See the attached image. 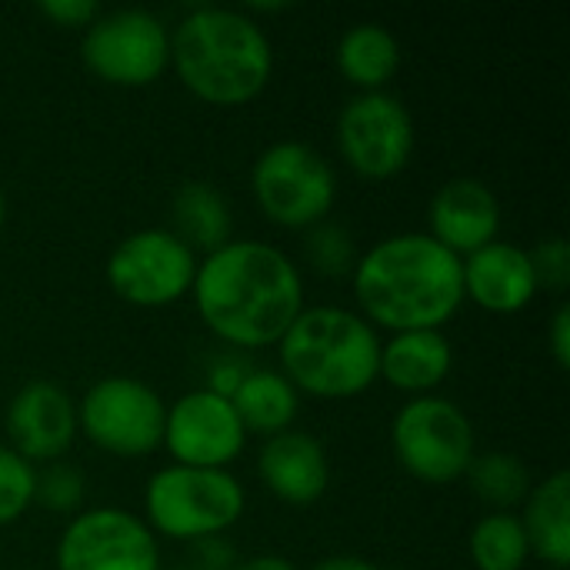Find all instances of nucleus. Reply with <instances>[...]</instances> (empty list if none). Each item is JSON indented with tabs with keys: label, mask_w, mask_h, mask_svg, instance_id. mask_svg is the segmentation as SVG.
Listing matches in <instances>:
<instances>
[{
	"label": "nucleus",
	"mask_w": 570,
	"mask_h": 570,
	"mask_svg": "<svg viewBox=\"0 0 570 570\" xmlns=\"http://www.w3.org/2000/svg\"><path fill=\"white\" fill-rule=\"evenodd\" d=\"M190 297L207 331L224 344L271 347L304 311V277L281 247L230 237L200 257Z\"/></svg>",
	"instance_id": "nucleus-1"
},
{
	"label": "nucleus",
	"mask_w": 570,
	"mask_h": 570,
	"mask_svg": "<svg viewBox=\"0 0 570 570\" xmlns=\"http://www.w3.org/2000/svg\"><path fill=\"white\" fill-rule=\"evenodd\" d=\"M357 314L377 331H444L464 304L461 257L431 234H391L354 264Z\"/></svg>",
	"instance_id": "nucleus-2"
},
{
	"label": "nucleus",
	"mask_w": 570,
	"mask_h": 570,
	"mask_svg": "<svg viewBox=\"0 0 570 570\" xmlns=\"http://www.w3.org/2000/svg\"><path fill=\"white\" fill-rule=\"evenodd\" d=\"M170 67L194 97L217 107H237L267 87L274 47L250 13L194 7L170 30Z\"/></svg>",
	"instance_id": "nucleus-3"
},
{
	"label": "nucleus",
	"mask_w": 570,
	"mask_h": 570,
	"mask_svg": "<svg viewBox=\"0 0 570 570\" xmlns=\"http://www.w3.org/2000/svg\"><path fill=\"white\" fill-rule=\"evenodd\" d=\"M281 374L297 394L347 401L364 394L381 371V334L337 304L304 307L277 341Z\"/></svg>",
	"instance_id": "nucleus-4"
},
{
	"label": "nucleus",
	"mask_w": 570,
	"mask_h": 570,
	"mask_svg": "<svg viewBox=\"0 0 570 570\" xmlns=\"http://www.w3.org/2000/svg\"><path fill=\"white\" fill-rule=\"evenodd\" d=\"M244 488L230 471L167 464L144 488V524L170 541H204L230 531L244 514Z\"/></svg>",
	"instance_id": "nucleus-5"
},
{
	"label": "nucleus",
	"mask_w": 570,
	"mask_h": 570,
	"mask_svg": "<svg viewBox=\"0 0 570 570\" xmlns=\"http://www.w3.org/2000/svg\"><path fill=\"white\" fill-rule=\"evenodd\" d=\"M250 190L271 224L307 230L331 217L337 174L317 147L304 140H277L254 160Z\"/></svg>",
	"instance_id": "nucleus-6"
},
{
	"label": "nucleus",
	"mask_w": 570,
	"mask_h": 570,
	"mask_svg": "<svg viewBox=\"0 0 570 570\" xmlns=\"http://www.w3.org/2000/svg\"><path fill=\"white\" fill-rule=\"evenodd\" d=\"M397 464L424 484H454L478 454V434L464 407L448 397H411L391 421Z\"/></svg>",
	"instance_id": "nucleus-7"
},
{
	"label": "nucleus",
	"mask_w": 570,
	"mask_h": 570,
	"mask_svg": "<svg viewBox=\"0 0 570 570\" xmlns=\"http://www.w3.org/2000/svg\"><path fill=\"white\" fill-rule=\"evenodd\" d=\"M167 401L137 377H100L77 401V431L114 458H144L164 444Z\"/></svg>",
	"instance_id": "nucleus-8"
},
{
	"label": "nucleus",
	"mask_w": 570,
	"mask_h": 570,
	"mask_svg": "<svg viewBox=\"0 0 570 570\" xmlns=\"http://www.w3.org/2000/svg\"><path fill=\"white\" fill-rule=\"evenodd\" d=\"M87 70L114 87H147L170 67V27L140 7L97 13L80 40Z\"/></svg>",
	"instance_id": "nucleus-9"
},
{
	"label": "nucleus",
	"mask_w": 570,
	"mask_h": 570,
	"mask_svg": "<svg viewBox=\"0 0 570 570\" xmlns=\"http://www.w3.org/2000/svg\"><path fill=\"white\" fill-rule=\"evenodd\" d=\"M200 257L170 230L144 227L117 240L104 264L107 287L134 307H167L190 294Z\"/></svg>",
	"instance_id": "nucleus-10"
},
{
	"label": "nucleus",
	"mask_w": 570,
	"mask_h": 570,
	"mask_svg": "<svg viewBox=\"0 0 570 570\" xmlns=\"http://www.w3.org/2000/svg\"><path fill=\"white\" fill-rule=\"evenodd\" d=\"M337 150L367 180L397 177L414 154V117L391 90L357 94L337 117Z\"/></svg>",
	"instance_id": "nucleus-11"
},
{
	"label": "nucleus",
	"mask_w": 570,
	"mask_h": 570,
	"mask_svg": "<svg viewBox=\"0 0 570 570\" xmlns=\"http://www.w3.org/2000/svg\"><path fill=\"white\" fill-rule=\"evenodd\" d=\"M57 570H160L157 538L124 508H90L63 528Z\"/></svg>",
	"instance_id": "nucleus-12"
},
{
	"label": "nucleus",
	"mask_w": 570,
	"mask_h": 570,
	"mask_svg": "<svg viewBox=\"0 0 570 570\" xmlns=\"http://www.w3.org/2000/svg\"><path fill=\"white\" fill-rule=\"evenodd\" d=\"M244 444L247 431L230 397L197 387L167 404L160 448H167V454L174 458L170 464L227 471V464L244 454Z\"/></svg>",
	"instance_id": "nucleus-13"
},
{
	"label": "nucleus",
	"mask_w": 570,
	"mask_h": 570,
	"mask_svg": "<svg viewBox=\"0 0 570 570\" xmlns=\"http://www.w3.org/2000/svg\"><path fill=\"white\" fill-rule=\"evenodd\" d=\"M3 428L10 438V451H17L30 464L60 461L77 431V401L53 381H27L3 414Z\"/></svg>",
	"instance_id": "nucleus-14"
},
{
	"label": "nucleus",
	"mask_w": 570,
	"mask_h": 570,
	"mask_svg": "<svg viewBox=\"0 0 570 570\" xmlns=\"http://www.w3.org/2000/svg\"><path fill=\"white\" fill-rule=\"evenodd\" d=\"M428 234L461 261L501 234V200L478 177L444 180L428 207Z\"/></svg>",
	"instance_id": "nucleus-15"
},
{
	"label": "nucleus",
	"mask_w": 570,
	"mask_h": 570,
	"mask_svg": "<svg viewBox=\"0 0 570 570\" xmlns=\"http://www.w3.org/2000/svg\"><path fill=\"white\" fill-rule=\"evenodd\" d=\"M461 281L464 301H474L491 314H518L541 294L531 254L508 240H491L468 254L461 261Z\"/></svg>",
	"instance_id": "nucleus-16"
},
{
	"label": "nucleus",
	"mask_w": 570,
	"mask_h": 570,
	"mask_svg": "<svg viewBox=\"0 0 570 570\" xmlns=\"http://www.w3.org/2000/svg\"><path fill=\"white\" fill-rule=\"evenodd\" d=\"M257 474L277 501L294 508L317 504L331 488V461L324 444L294 428L264 441L257 454Z\"/></svg>",
	"instance_id": "nucleus-17"
},
{
	"label": "nucleus",
	"mask_w": 570,
	"mask_h": 570,
	"mask_svg": "<svg viewBox=\"0 0 570 570\" xmlns=\"http://www.w3.org/2000/svg\"><path fill=\"white\" fill-rule=\"evenodd\" d=\"M454 367V347L444 331H401L381 341V371L394 391L411 397L434 394Z\"/></svg>",
	"instance_id": "nucleus-18"
},
{
	"label": "nucleus",
	"mask_w": 570,
	"mask_h": 570,
	"mask_svg": "<svg viewBox=\"0 0 570 570\" xmlns=\"http://www.w3.org/2000/svg\"><path fill=\"white\" fill-rule=\"evenodd\" d=\"M518 518L531 554L548 568L570 570V474L564 468L531 488Z\"/></svg>",
	"instance_id": "nucleus-19"
},
{
	"label": "nucleus",
	"mask_w": 570,
	"mask_h": 570,
	"mask_svg": "<svg viewBox=\"0 0 570 570\" xmlns=\"http://www.w3.org/2000/svg\"><path fill=\"white\" fill-rule=\"evenodd\" d=\"M337 70L347 83L357 87V94L387 90L401 67V43L384 23H354L337 40Z\"/></svg>",
	"instance_id": "nucleus-20"
},
{
	"label": "nucleus",
	"mask_w": 570,
	"mask_h": 570,
	"mask_svg": "<svg viewBox=\"0 0 570 570\" xmlns=\"http://www.w3.org/2000/svg\"><path fill=\"white\" fill-rule=\"evenodd\" d=\"M170 220L174 234L194 250V254H214L230 240L234 217L227 197L210 180H187L177 187L170 200Z\"/></svg>",
	"instance_id": "nucleus-21"
},
{
	"label": "nucleus",
	"mask_w": 570,
	"mask_h": 570,
	"mask_svg": "<svg viewBox=\"0 0 570 570\" xmlns=\"http://www.w3.org/2000/svg\"><path fill=\"white\" fill-rule=\"evenodd\" d=\"M230 404H234L244 431L261 434V438H274V434L291 431L297 414H301L297 387L281 371H271V367L247 371V377L234 391Z\"/></svg>",
	"instance_id": "nucleus-22"
},
{
	"label": "nucleus",
	"mask_w": 570,
	"mask_h": 570,
	"mask_svg": "<svg viewBox=\"0 0 570 570\" xmlns=\"http://www.w3.org/2000/svg\"><path fill=\"white\" fill-rule=\"evenodd\" d=\"M464 481L474 491V498L491 511H514L518 504H524V498L534 488L528 464L508 451L474 454V461L464 471Z\"/></svg>",
	"instance_id": "nucleus-23"
},
{
	"label": "nucleus",
	"mask_w": 570,
	"mask_h": 570,
	"mask_svg": "<svg viewBox=\"0 0 570 570\" xmlns=\"http://www.w3.org/2000/svg\"><path fill=\"white\" fill-rule=\"evenodd\" d=\"M468 551L478 570H524L531 548L514 511H488L468 538Z\"/></svg>",
	"instance_id": "nucleus-24"
},
{
	"label": "nucleus",
	"mask_w": 570,
	"mask_h": 570,
	"mask_svg": "<svg viewBox=\"0 0 570 570\" xmlns=\"http://www.w3.org/2000/svg\"><path fill=\"white\" fill-rule=\"evenodd\" d=\"M87 501V481L83 471L67 461H50L37 471L33 504H40L50 514H80Z\"/></svg>",
	"instance_id": "nucleus-25"
},
{
	"label": "nucleus",
	"mask_w": 570,
	"mask_h": 570,
	"mask_svg": "<svg viewBox=\"0 0 570 570\" xmlns=\"http://www.w3.org/2000/svg\"><path fill=\"white\" fill-rule=\"evenodd\" d=\"M304 254H307L314 271L331 274V277H341V274L354 271V264H357V247H354L351 230L344 224L331 220V217L307 227Z\"/></svg>",
	"instance_id": "nucleus-26"
},
{
	"label": "nucleus",
	"mask_w": 570,
	"mask_h": 570,
	"mask_svg": "<svg viewBox=\"0 0 570 570\" xmlns=\"http://www.w3.org/2000/svg\"><path fill=\"white\" fill-rule=\"evenodd\" d=\"M37 468L23 461L17 451L0 444V528L13 524L33 508Z\"/></svg>",
	"instance_id": "nucleus-27"
},
{
	"label": "nucleus",
	"mask_w": 570,
	"mask_h": 570,
	"mask_svg": "<svg viewBox=\"0 0 570 570\" xmlns=\"http://www.w3.org/2000/svg\"><path fill=\"white\" fill-rule=\"evenodd\" d=\"M531 254L534 274H538V287L541 291H554L564 294L570 284V247L564 237H548L541 240Z\"/></svg>",
	"instance_id": "nucleus-28"
},
{
	"label": "nucleus",
	"mask_w": 570,
	"mask_h": 570,
	"mask_svg": "<svg viewBox=\"0 0 570 570\" xmlns=\"http://www.w3.org/2000/svg\"><path fill=\"white\" fill-rule=\"evenodd\" d=\"M37 10L60 27H87L100 13V7L94 0H43Z\"/></svg>",
	"instance_id": "nucleus-29"
},
{
	"label": "nucleus",
	"mask_w": 570,
	"mask_h": 570,
	"mask_svg": "<svg viewBox=\"0 0 570 570\" xmlns=\"http://www.w3.org/2000/svg\"><path fill=\"white\" fill-rule=\"evenodd\" d=\"M194 554H197V568L194 570L237 568V554H234V548L224 541V534H217V538H204V541H194Z\"/></svg>",
	"instance_id": "nucleus-30"
},
{
	"label": "nucleus",
	"mask_w": 570,
	"mask_h": 570,
	"mask_svg": "<svg viewBox=\"0 0 570 570\" xmlns=\"http://www.w3.org/2000/svg\"><path fill=\"white\" fill-rule=\"evenodd\" d=\"M548 347L558 361L561 371L570 367V307L568 301L558 304V311L551 314V324H548Z\"/></svg>",
	"instance_id": "nucleus-31"
},
{
	"label": "nucleus",
	"mask_w": 570,
	"mask_h": 570,
	"mask_svg": "<svg viewBox=\"0 0 570 570\" xmlns=\"http://www.w3.org/2000/svg\"><path fill=\"white\" fill-rule=\"evenodd\" d=\"M250 367H244L240 361L227 357V361H217L214 371H210V381H207V391L214 394H224V397H234V391L240 387V381L247 377Z\"/></svg>",
	"instance_id": "nucleus-32"
},
{
	"label": "nucleus",
	"mask_w": 570,
	"mask_h": 570,
	"mask_svg": "<svg viewBox=\"0 0 570 570\" xmlns=\"http://www.w3.org/2000/svg\"><path fill=\"white\" fill-rule=\"evenodd\" d=\"M311 570H381L374 561L361 558V554H331L324 561H317Z\"/></svg>",
	"instance_id": "nucleus-33"
},
{
	"label": "nucleus",
	"mask_w": 570,
	"mask_h": 570,
	"mask_svg": "<svg viewBox=\"0 0 570 570\" xmlns=\"http://www.w3.org/2000/svg\"><path fill=\"white\" fill-rule=\"evenodd\" d=\"M234 570H297L287 558L281 554H257V558H247V561H237Z\"/></svg>",
	"instance_id": "nucleus-34"
},
{
	"label": "nucleus",
	"mask_w": 570,
	"mask_h": 570,
	"mask_svg": "<svg viewBox=\"0 0 570 570\" xmlns=\"http://www.w3.org/2000/svg\"><path fill=\"white\" fill-rule=\"evenodd\" d=\"M3 224H7V197L0 190V230H3Z\"/></svg>",
	"instance_id": "nucleus-35"
},
{
	"label": "nucleus",
	"mask_w": 570,
	"mask_h": 570,
	"mask_svg": "<svg viewBox=\"0 0 570 570\" xmlns=\"http://www.w3.org/2000/svg\"><path fill=\"white\" fill-rule=\"evenodd\" d=\"M174 570H194V568H174Z\"/></svg>",
	"instance_id": "nucleus-36"
},
{
	"label": "nucleus",
	"mask_w": 570,
	"mask_h": 570,
	"mask_svg": "<svg viewBox=\"0 0 570 570\" xmlns=\"http://www.w3.org/2000/svg\"><path fill=\"white\" fill-rule=\"evenodd\" d=\"M548 570H558V568H548Z\"/></svg>",
	"instance_id": "nucleus-37"
}]
</instances>
